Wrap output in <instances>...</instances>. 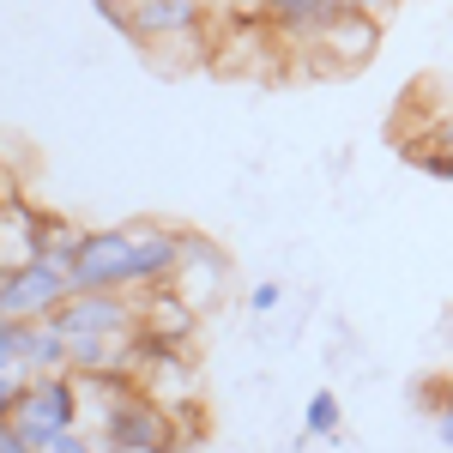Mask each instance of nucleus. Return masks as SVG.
<instances>
[{"instance_id":"obj_18","label":"nucleus","mask_w":453,"mask_h":453,"mask_svg":"<svg viewBox=\"0 0 453 453\" xmlns=\"http://www.w3.org/2000/svg\"><path fill=\"white\" fill-rule=\"evenodd\" d=\"M423 175H435V181H453V151H418Z\"/></svg>"},{"instance_id":"obj_14","label":"nucleus","mask_w":453,"mask_h":453,"mask_svg":"<svg viewBox=\"0 0 453 453\" xmlns=\"http://www.w3.org/2000/svg\"><path fill=\"white\" fill-rule=\"evenodd\" d=\"M97 448H104V441H97L91 429H61V435L49 441V453H97Z\"/></svg>"},{"instance_id":"obj_12","label":"nucleus","mask_w":453,"mask_h":453,"mask_svg":"<svg viewBox=\"0 0 453 453\" xmlns=\"http://www.w3.org/2000/svg\"><path fill=\"white\" fill-rule=\"evenodd\" d=\"M85 242V230L61 218V211H42V236H36V260H55V266H73V254Z\"/></svg>"},{"instance_id":"obj_7","label":"nucleus","mask_w":453,"mask_h":453,"mask_svg":"<svg viewBox=\"0 0 453 453\" xmlns=\"http://www.w3.org/2000/svg\"><path fill=\"white\" fill-rule=\"evenodd\" d=\"M211 0H127V36L140 42H170V36L206 31Z\"/></svg>"},{"instance_id":"obj_11","label":"nucleus","mask_w":453,"mask_h":453,"mask_svg":"<svg viewBox=\"0 0 453 453\" xmlns=\"http://www.w3.org/2000/svg\"><path fill=\"white\" fill-rule=\"evenodd\" d=\"M19 369L25 375H67V333L55 320H25L19 326Z\"/></svg>"},{"instance_id":"obj_10","label":"nucleus","mask_w":453,"mask_h":453,"mask_svg":"<svg viewBox=\"0 0 453 453\" xmlns=\"http://www.w3.org/2000/svg\"><path fill=\"white\" fill-rule=\"evenodd\" d=\"M36 236H42V206H31L25 194L0 200V273H19L36 260Z\"/></svg>"},{"instance_id":"obj_15","label":"nucleus","mask_w":453,"mask_h":453,"mask_svg":"<svg viewBox=\"0 0 453 453\" xmlns=\"http://www.w3.org/2000/svg\"><path fill=\"white\" fill-rule=\"evenodd\" d=\"M19 369V320H0V375Z\"/></svg>"},{"instance_id":"obj_2","label":"nucleus","mask_w":453,"mask_h":453,"mask_svg":"<svg viewBox=\"0 0 453 453\" xmlns=\"http://www.w3.org/2000/svg\"><path fill=\"white\" fill-rule=\"evenodd\" d=\"M12 423L31 435L36 453H49V441L61 429H79V375H25L19 381V411Z\"/></svg>"},{"instance_id":"obj_16","label":"nucleus","mask_w":453,"mask_h":453,"mask_svg":"<svg viewBox=\"0 0 453 453\" xmlns=\"http://www.w3.org/2000/svg\"><path fill=\"white\" fill-rule=\"evenodd\" d=\"M429 411H435V441L453 453V399H435V393H429Z\"/></svg>"},{"instance_id":"obj_24","label":"nucleus","mask_w":453,"mask_h":453,"mask_svg":"<svg viewBox=\"0 0 453 453\" xmlns=\"http://www.w3.org/2000/svg\"><path fill=\"white\" fill-rule=\"evenodd\" d=\"M435 399H453V381H441V387H435Z\"/></svg>"},{"instance_id":"obj_8","label":"nucleus","mask_w":453,"mask_h":453,"mask_svg":"<svg viewBox=\"0 0 453 453\" xmlns=\"http://www.w3.org/2000/svg\"><path fill=\"white\" fill-rule=\"evenodd\" d=\"M375 25L381 19H369V12H339L333 25H326V36L314 42L320 55H314V67H326V73H350V67H363L369 55H375Z\"/></svg>"},{"instance_id":"obj_13","label":"nucleus","mask_w":453,"mask_h":453,"mask_svg":"<svg viewBox=\"0 0 453 453\" xmlns=\"http://www.w3.org/2000/svg\"><path fill=\"white\" fill-rule=\"evenodd\" d=\"M339 423H345V411H339V393H333V387H320L309 405H303V429L333 441V435H339Z\"/></svg>"},{"instance_id":"obj_5","label":"nucleus","mask_w":453,"mask_h":453,"mask_svg":"<svg viewBox=\"0 0 453 453\" xmlns=\"http://www.w3.org/2000/svg\"><path fill=\"white\" fill-rule=\"evenodd\" d=\"M73 296V273L55 260H31L19 273H0V320H49Z\"/></svg>"},{"instance_id":"obj_1","label":"nucleus","mask_w":453,"mask_h":453,"mask_svg":"<svg viewBox=\"0 0 453 453\" xmlns=\"http://www.w3.org/2000/svg\"><path fill=\"white\" fill-rule=\"evenodd\" d=\"M175 260H181V230L140 218V224L85 230L67 273L73 290H151L175 279Z\"/></svg>"},{"instance_id":"obj_17","label":"nucleus","mask_w":453,"mask_h":453,"mask_svg":"<svg viewBox=\"0 0 453 453\" xmlns=\"http://www.w3.org/2000/svg\"><path fill=\"white\" fill-rule=\"evenodd\" d=\"M284 303V290H279V279H266V284H254V290H248V309L254 314H273Z\"/></svg>"},{"instance_id":"obj_3","label":"nucleus","mask_w":453,"mask_h":453,"mask_svg":"<svg viewBox=\"0 0 453 453\" xmlns=\"http://www.w3.org/2000/svg\"><path fill=\"white\" fill-rule=\"evenodd\" d=\"M49 320H55L67 339H140L134 290H73Z\"/></svg>"},{"instance_id":"obj_20","label":"nucleus","mask_w":453,"mask_h":453,"mask_svg":"<svg viewBox=\"0 0 453 453\" xmlns=\"http://www.w3.org/2000/svg\"><path fill=\"white\" fill-rule=\"evenodd\" d=\"M423 151H453V115H441L435 127H429V145Z\"/></svg>"},{"instance_id":"obj_4","label":"nucleus","mask_w":453,"mask_h":453,"mask_svg":"<svg viewBox=\"0 0 453 453\" xmlns=\"http://www.w3.org/2000/svg\"><path fill=\"white\" fill-rule=\"evenodd\" d=\"M104 441H121V448H145V453H175L181 448V429H175V411L157 405L140 387H121L115 411L104 423Z\"/></svg>"},{"instance_id":"obj_9","label":"nucleus","mask_w":453,"mask_h":453,"mask_svg":"<svg viewBox=\"0 0 453 453\" xmlns=\"http://www.w3.org/2000/svg\"><path fill=\"white\" fill-rule=\"evenodd\" d=\"M260 19H266V31L284 36L290 49H314V42L326 36V25L339 19V6H333V0H266Z\"/></svg>"},{"instance_id":"obj_21","label":"nucleus","mask_w":453,"mask_h":453,"mask_svg":"<svg viewBox=\"0 0 453 453\" xmlns=\"http://www.w3.org/2000/svg\"><path fill=\"white\" fill-rule=\"evenodd\" d=\"M339 12H369V19H381L387 12V0H333Z\"/></svg>"},{"instance_id":"obj_6","label":"nucleus","mask_w":453,"mask_h":453,"mask_svg":"<svg viewBox=\"0 0 453 453\" xmlns=\"http://www.w3.org/2000/svg\"><path fill=\"white\" fill-rule=\"evenodd\" d=\"M170 290L194 314L218 309V303H224V290H230V254L211 242V236H194V230H188V236H181V260H175Z\"/></svg>"},{"instance_id":"obj_23","label":"nucleus","mask_w":453,"mask_h":453,"mask_svg":"<svg viewBox=\"0 0 453 453\" xmlns=\"http://www.w3.org/2000/svg\"><path fill=\"white\" fill-rule=\"evenodd\" d=\"M97 453H145V448H121V441H104Z\"/></svg>"},{"instance_id":"obj_19","label":"nucleus","mask_w":453,"mask_h":453,"mask_svg":"<svg viewBox=\"0 0 453 453\" xmlns=\"http://www.w3.org/2000/svg\"><path fill=\"white\" fill-rule=\"evenodd\" d=\"M19 381L25 375H0V423H12V411H19Z\"/></svg>"},{"instance_id":"obj_22","label":"nucleus","mask_w":453,"mask_h":453,"mask_svg":"<svg viewBox=\"0 0 453 453\" xmlns=\"http://www.w3.org/2000/svg\"><path fill=\"white\" fill-rule=\"evenodd\" d=\"M260 6H266V0H242V6H236V19H260Z\"/></svg>"}]
</instances>
